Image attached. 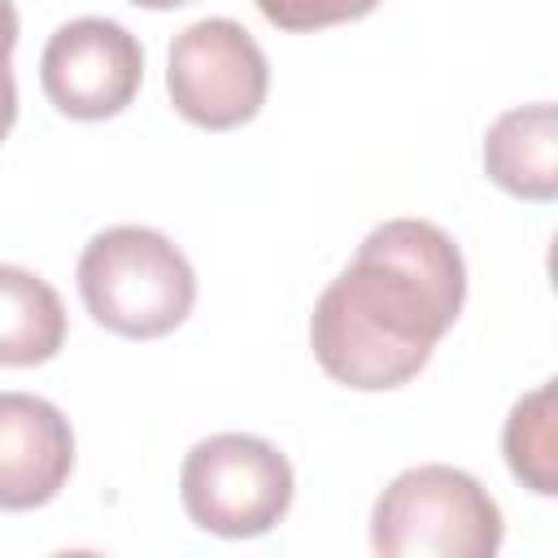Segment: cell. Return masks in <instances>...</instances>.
I'll return each instance as SVG.
<instances>
[{"mask_svg":"<svg viewBox=\"0 0 558 558\" xmlns=\"http://www.w3.org/2000/svg\"><path fill=\"white\" fill-rule=\"evenodd\" d=\"M74 471L70 418L31 392H0V510L48 506Z\"/></svg>","mask_w":558,"mask_h":558,"instance_id":"52a82bcc","label":"cell"},{"mask_svg":"<svg viewBox=\"0 0 558 558\" xmlns=\"http://www.w3.org/2000/svg\"><path fill=\"white\" fill-rule=\"evenodd\" d=\"M501 536L488 488L445 462L401 471L371 510V545L384 558H493Z\"/></svg>","mask_w":558,"mask_h":558,"instance_id":"3957f363","label":"cell"},{"mask_svg":"<svg viewBox=\"0 0 558 558\" xmlns=\"http://www.w3.org/2000/svg\"><path fill=\"white\" fill-rule=\"evenodd\" d=\"M13 122H17V83H13L9 61H0V144L13 131Z\"/></svg>","mask_w":558,"mask_h":558,"instance_id":"7c38bea8","label":"cell"},{"mask_svg":"<svg viewBox=\"0 0 558 558\" xmlns=\"http://www.w3.org/2000/svg\"><path fill=\"white\" fill-rule=\"evenodd\" d=\"M13 44H17V9L13 0H0V61H9Z\"/></svg>","mask_w":558,"mask_h":558,"instance_id":"4fadbf2b","label":"cell"},{"mask_svg":"<svg viewBox=\"0 0 558 558\" xmlns=\"http://www.w3.org/2000/svg\"><path fill=\"white\" fill-rule=\"evenodd\" d=\"M253 4L279 31H323L366 17L379 0H253Z\"/></svg>","mask_w":558,"mask_h":558,"instance_id":"8fae6325","label":"cell"},{"mask_svg":"<svg viewBox=\"0 0 558 558\" xmlns=\"http://www.w3.org/2000/svg\"><path fill=\"white\" fill-rule=\"evenodd\" d=\"M484 170L510 196L549 205L558 196V109L554 100L506 109L484 135Z\"/></svg>","mask_w":558,"mask_h":558,"instance_id":"ba28073f","label":"cell"},{"mask_svg":"<svg viewBox=\"0 0 558 558\" xmlns=\"http://www.w3.org/2000/svg\"><path fill=\"white\" fill-rule=\"evenodd\" d=\"M65 344V305L48 279L0 262V366H39Z\"/></svg>","mask_w":558,"mask_h":558,"instance_id":"9c48e42d","label":"cell"},{"mask_svg":"<svg viewBox=\"0 0 558 558\" xmlns=\"http://www.w3.org/2000/svg\"><path fill=\"white\" fill-rule=\"evenodd\" d=\"M144 78L140 39L113 17H74L39 52V83L57 113L100 122L122 113Z\"/></svg>","mask_w":558,"mask_h":558,"instance_id":"8992f818","label":"cell"},{"mask_svg":"<svg viewBox=\"0 0 558 558\" xmlns=\"http://www.w3.org/2000/svg\"><path fill=\"white\" fill-rule=\"evenodd\" d=\"M270 65L257 39L231 17H201L170 44L166 92L179 118L205 131H231L266 105Z\"/></svg>","mask_w":558,"mask_h":558,"instance_id":"5b68a950","label":"cell"},{"mask_svg":"<svg viewBox=\"0 0 558 558\" xmlns=\"http://www.w3.org/2000/svg\"><path fill=\"white\" fill-rule=\"evenodd\" d=\"M506 462L514 480L541 497L558 493V436H554V379L514 401L501 432Z\"/></svg>","mask_w":558,"mask_h":558,"instance_id":"30bf717a","label":"cell"},{"mask_svg":"<svg viewBox=\"0 0 558 558\" xmlns=\"http://www.w3.org/2000/svg\"><path fill=\"white\" fill-rule=\"evenodd\" d=\"M140 9H179V4H192V0H131Z\"/></svg>","mask_w":558,"mask_h":558,"instance_id":"5bb4252c","label":"cell"},{"mask_svg":"<svg viewBox=\"0 0 558 558\" xmlns=\"http://www.w3.org/2000/svg\"><path fill=\"white\" fill-rule=\"evenodd\" d=\"M292 462L262 436L218 432L187 449L179 497L201 532L244 541L270 532L292 506Z\"/></svg>","mask_w":558,"mask_h":558,"instance_id":"277c9868","label":"cell"},{"mask_svg":"<svg viewBox=\"0 0 558 558\" xmlns=\"http://www.w3.org/2000/svg\"><path fill=\"white\" fill-rule=\"evenodd\" d=\"M78 296L105 331L157 340L192 314L196 275L170 235L153 227H109L78 253Z\"/></svg>","mask_w":558,"mask_h":558,"instance_id":"7a4b0ae2","label":"cell"},{"mask_svg":"<svg viewBox=\"0 0 558 558\" xmlns=\"http://www.w3.org/2000/svg\"><path fill=\"white\" fill-rule=\"evenodd\" d=\"M466 266L458 244L423 218L379 222L310 314L318 366L357 392L410 384L458 323Z\"/></svg>","mask_w":558,"mask_h":558,"instance_id":"6da1fadb","label":"cell"}]
</instances>
